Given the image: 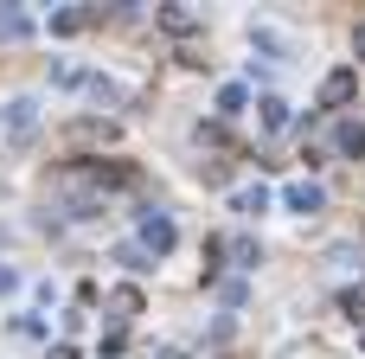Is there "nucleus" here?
<instances>
[{
    "mask_svg": "<svg viewBox=\"0 0 365 359\" xmlns=\"http://www.w3.org/2000/svg\"><path fill=\"white\" fill-rule=\"evenodd\" d=\"M160 359H186V353H160Z\"/></svg>",
    "mask_w": 365,
    "mask_h": 359,
    "instance_id": "obj_19",
    "label": "nucleus"
},
{
    "mask_svg": "<svg viewBox=\"0 0 365 359\" xmlns=\"http://www.w3.org/2000/svg\"><path fill=\"white\" fill-rule=\"evenodd\" d=\"M26 32H32V19L19 6H0V39H26Z\"/></svg>",
    "mask_w": 365,
    "mask_h": 359,
    "instance_id": "obj_10",
    "label": "nucleus"
},
{
    "mask_svg": "<svg viewBox=\"0 0 365 359\" xmlns=\"http://www.w3.org/2000/svg\"><path fill=\"white\" fill-rule=\"evenodd\" d=\"M103 308H109V321H115V328H128V321L141 315V289H109V295H103Z\"/></svg>",
    "mask_w": 365,
    "mask_h": 359,
    "instance_id": "obj_5",
    "label": "nucleus"
},
{
    "mask_svg": "<svg viewBox=\"0 0 365 359\" xmlns=\"http://www.w3.org/2000/svg\"><path fill=\"white\" fill-rule=\"evenodd\" d=\"M32 128H38V103H32V96H19V103H6V135H13V141H26Z\"/></svg>",
    "mask_w": 365,
    "mask_h": 359,
    "instance_id": "obj_4",
    "label": "nucleus"
},
{
    "mask_svg": "<svg viewBox=\"0 0 365 359\" xmlns=\"http://www.w3.org/2000/svg\"><path fill=\"white\" fill-rule=\"evenodd\" d=\"M359 96V71H327L321 77V109H346Z\"/></svg>",
    "mask_w": 365,
    "mask_h": 359,
    "instance_id": "obj_1",
    "label": "nucleus"
},
{
    "mask_svg": "<svg viewBox=\"0 0 365 359\" xmlns=\"http://www.w3.org/2000/svg\"><path fill=\"white\" fill-rule=\"evenodd\" d=\"M340 315H346V321H365V295H353V289H346V295H340Z\"/></svg>",
    "mask_w": 365,
    "mask_h": 359,
    "instance_id": "obj_15",
    "label": "nucleus"
},
{
    "mask_svg": "<svg viewBox=\"0 0 365 359\" xmlns=\"http://www.w3.org/2000/svg\"><path fill=\"white\" fill-rule=\"evenodd\" d=\"M257 109H263V128H269V135H276V128H289V103H282V96H263Z\"/></svg>",
    "mask_w": 365,
    "mask_h": 359,
    "instance_id": "obj_9",
    "label": "nucleus"
},
{
    "mask_svg": "<svg viewBox=\"0 0 365 359\" xmlns=\"http://www.w3.org/2000/svg\"><path fill=\"white\" fill-rule=\"evenodd\" d=\"M64 135H71V148H109V141H115V122H96V116H77V122H71Z\"/></svg>",
    "mask_w": 365,
    "mask_h": 359,
    "instance_id": "obj_2",
    "label": "nucleus"
},
{
    "mask_svg": "<svg viewBox=\"0 0 365 359\" xmlns=\"http://www.w3.org/2000/svg\"><path fill=\"white\" fill-rule=\"evenodd\" d=\"M6 289H19V276H13V270L0 263V295H6Z\"/></svg>",
    "mask_w": 365,
    "mask_h": 359,
    "instance_id": "obj_16",
    "label": "nucleus"
},
{
    "mask_svg": "<svg viewBox=\"0 0 365 359\" xmlns=\"http://www.w3.org/2000/svg\"><path fill=\"white\" fill-rule=\"evenodd\" d=\"M237 212H250V218L269 212V186H244V193H237Z\"/></svg>",
    "mask_w": 365,
    "mask_h": 359,
    "instance_id": "obj_11",
    "label": "nucleus"
},
{
    "mask_svg": "<svg viewBox=\"0 0 365 359\" xmlns=\"http://www.w3.org/2000/svg\"><path fill=\"white\" fill-rule=\"evenodd\" d=\"M154 19H160L167 32H199V13H192V6H160Z\"/></svg>",
    "mask_w": 365,
    "mask_h": 359,
    "instance_id": "obj_8",
    "label": "nucleus"
},
{
    "mask_svg": "<svg viewBox=\"0 0 365 359\" xmlns=\"http://www.w3.org/2000/svg\"><path fill=\"white\" fill-rule=\"evenodd\" d=\"M353 51H359V58H365V19H359V32H353Z\"/></svg>",
    "mask_w": 365,
    "mask_h": 359,
    "instance_id": "obj_18",
    "label": "nucleus"
},
{
    "mask_svg": "<svg viewBox=\"0 0 365 359\" xmlns=\"http://www.w3.org/2000/svg\"><path fill=\"white\" fill-rule=\"evenodd\" d=\"M334 148H340L346 161H365V122H340V135H334Z\"/></svg>",
    "mask_w": 365,
    "mask_h": 359,
    "instance_id": "obj_7",
    "label": "nucleus"
},
{
    "mask_svg": "<svg viewBox=\"0 0 365 359\" xmlns=\"http://www.w3.org/2000/svg\"><path fill=\"white\" fill-rule=\"evenodd\" d=\"M115 257H122V263H128V270H135V276H141V270H154V257H148V251H141V244H122V251H115Z\"/></svg>",
    "mask_w": 365,
    "mask_h": 359,
    "instance_id": "obj_13",
    "label": "nucleus"
},
{
    "mask_svg": "<svg viewBox=\"0 0 365 359\" xmlns=\"http://www.w3.org/2000/svg\"><path fill=\"white\" fill-rule=\"evenodd\" d=\"M45 359H77V347H64V340H58V347H51Z\"/></svg>",
    "mask_w": 365,
    "mask_h": 359,
    "instance_id": "obj_17",
    "label": "nucleus"
},
{
    "mask_svg": "<svg viewBox=\"0 0 365 359\" xmlns=\"http://www.w3.org/2000/svg\"><path fill=\"white\" fill-rule=\"evenodd\" d=\"M282 199H289V212H321V206H327V193H321L314 180H295Z\"/></svg>",
    "mask_w": 365,
    "mask_h": 359,
    "instance_id": "obj_6",
    "label": "nucleus"
},
{
    "mask_svg": "<svg viewBox=\"0 0 365 359\" xmlns=\"http://www.w3.org/2000/svg\"><path fill=\"white\" fill-rule=\"evenodd\" d=\"M225 251H231V257H237V263H244V270H257V263H263V251H257V244H250V238H237V244H225Z\"/></svg>",
    "mask_w": 365,
    "mask_h": 359,
    "instance_id": "obj_12",
    "label": "nucleus"
},
{
    "mask_svg": "<svg viewBox=\"0 0 365 359\" xmlns=\"http://www.w3.org/2000/svg\"><path fill=\"white\" fill-rule=\"evenodd\" d=\"M218 109L237 116V109H244V84H225V90H218Z\"/></svg>",
    "mask_w": 365,
    "mask_h": 359,
    "instance_id": "obj_14",
    "label": "nucleus"
},
{
    "mask_svg": "<svg viewBox=\"0 0 365 359\" xmlns=\"http://www.w3.org/2000/svg\"><path fill=\"white\" fill-rule=\"evenodd\" d=\"M141 251H148V257H167V251H173V218L141 212Z\"/></svg>",
    "mask_w": 365,
    "mask_h": 359,
    "instance_id": "obj_3",
    "label": "nucleus"
}]
</instances>
